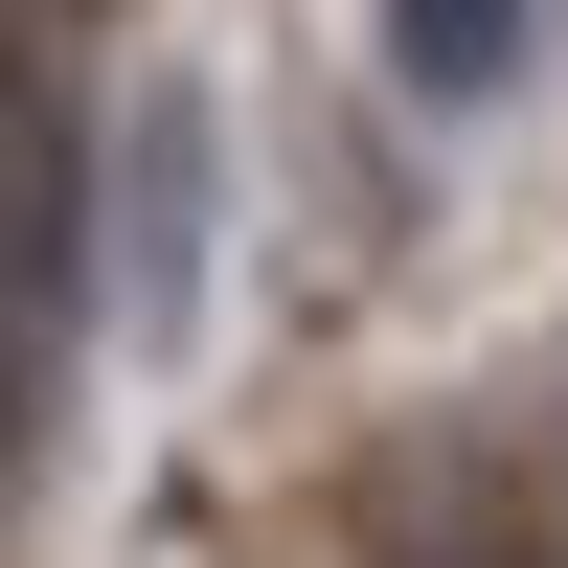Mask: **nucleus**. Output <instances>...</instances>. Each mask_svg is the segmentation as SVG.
Returning a JSON list of instances; mask_svg holds the SVG:
<instances>
[{
	"instance_id": "nucleus-2",
	"label": "nucleus",
	"mask_w": 568,
	"mask_h": 568,
	"mask_svg": "<svg viewBox=\"0 0 568 568\" xmlns=\"http://www.w3.org/2000/svg\"><path fill=\"white\" fill-rule=\"evenodd\" d=\"M387 69L433 91V114H478V91L524 69V0H387Z\"/></svg>"
},
{
	"instance_id": "nucleus-1",
	"label": "nucleus",
	"mask_w": 568,
	"mask_h": 568,
	"mask_svg": "<svg viewBox=\"0 0 568 568\" xmlns=\"http://www.w3.org/2000/svg\"><path fill=\"white\" fill-rule=\"evenodd\" d=\"M205 296V91H160L136 114V318Z\"/></svg>"
}]
</instances>
